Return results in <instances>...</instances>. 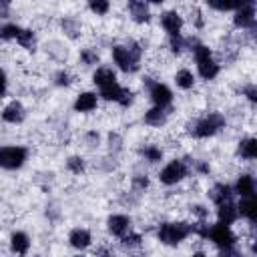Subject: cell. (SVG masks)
I'll list each match as a JSON object with an SVG mask.
<instances>
[{"label":"cell","mask_w":257,"mask_h":257,"mask_svg":"<svg viewBox=\"0 0 257 257\" xmlns=\"http://www.w3.org/2000/svg\"><path fill=\"white\" fill-rule=\"evenodd\" d=\"M112 58L118 64L120 70L124 72H135L139 68V60H141V46L137 42L128 44V46H114L112 48Z\"/></svg>","instance_id":"1"},{"label":"cell","mask_w":257,"mask_h":257,"mask_svg":"<svg viewBox=\"0 0 257 257\" xmlns=\"http://www.w3.org/2000/svg\"><path fill=\"white\" fill-rule=\"evenodd\" d=\"M195 48H191L195 52V58H197V68H199V74L207 80L215 78L219 74V64L211 58V50L205 46V44H199V42H191Z\"/></svg>","instance_id":"2"},{"label":"cell","mask_w":257,"mask_h":257,"mask_svg":"<svg viewBox=\"0 0 257 257\" xmlns=\"http://www.w3.org/2000/svg\"><path fill=\"white\" fill-rule=\"evenodd\" d=\"M191 233V225L183 223V221H175V223H163L159 227V241L165 245H177L183 239H187V235Z\"/></svg>","instance_id":"3"},{"label":"cell","mask_w":257,"mask_h":257,"mask_svg":"<svg viewBox=\"0 0 257 257\" xmlns=\"http://www.w3.org/2000/svg\"><path fill=\"white\" fill-rule=\"evenodd\" d=\"M223 124H225V118L219 112H211L205 118L197 120L193 124V128H191V133L195 137H199V139H207V137H213L219 128H223Z\"/></svg>","instance_id":"4"},{"label":"cell","mask_w":257,"mask_h":257,"mask_svg":"<svg viewBox=\"0 0 257 257\" xmlns=\"http://www.w3.org/2000/svg\"><path fill=\"white\" fill-rule=\"evenodd\" d=\"M26 161V149L24 147H0V167L2 169H18Z\"/></svg>","instance_id":"5"},{"label":"cell","mask_w":257,"mask_h":257,"mask_svg":"<svg viewBox=\"0 0 257 257\" xmlns=\"http://www.w3.org/2000/svg\"><path fill=\"white\" fill-rule=\"evenodd\" d=\"M207 239H211L217 247L221 249H227V247H233L235 245V235L233 231L229 229V225L225 223H215L209 227V233H207Z\"/></svg>","instance_id":"6"},{"label":"cell","mask_w":257,"mask_h":257,"mask_svg":"<svg viewBox=\"0 0 257 257\" xmlns=\"http://www.w3.org/2000/svg\"><path fill=\"white\" fill-rule=\"evenodd\" d=\"M187 173H189V169H187L185 161H177V159H175V161H171V163L161 171L159 179H161V183H165V185H175V183H179L181 179H185Z\"/></svg>","instance_id":"7"},{"label":"cell","mask_w":257,"mask_h":257,"mask_svg":"<svg viewBox=\"0 0 257 257\" xmlns=\"http://www.w3.org/2000/svg\"><path fill=\"white\" fill-rule=\"evenodd\" d=\"M147 84H149V94L155 102V106H169L171 100H173V94L171 90L161 84V82H151V78H147Z\"/></svg>","instance_id":"8"},{"label":"cell","mask_w":257,"mask_h":257,"mask_svg":"<svg viewBox=\"0 0 257 257\" xmlns=\"http://www.w3.org/2000/svg\"><path fill=\"white\" fill-rule=\"evenodd\" d=\"M237 213L245 219H249L251 223L257 221V203H255V195L253 197H243V201L237 205Z\"/></svg>","instance_id":"9"},{"label":"cell","mask_w":257,"mask_h":257,"mask_svg":"<svg viewBox=\"0 0 257 257\" xmlns=\"http://www.w3.org/2000/svg\"><path fill=\"white\" fill-rule=\"evenodd\" d=\"M237 205H233V201H225V203H219V209H217V217H219V223H225V225H231L235 219H237Z\"/></svg>","instance_id":"10"},{"label":"cell","mask_w":257,"mask_h":257,"mask_svg":"<svg viewBox=\"0 0 257 257\" xmlns=\"http://www.w3.org/2000/svg\"><path fill=\"white\" fill-rule=\"evenodd\" d=\"M253 24H255V6L237 8V14H235V26H239V28H251Z\"/></svg>","instance_id":"11"},{"label":"cell","mask_w":257,"mask_h":257,"mask_svg":"<svg viewBox=\"0 0 257 257\" xmlns=\"http://www.w3.org/2000/svg\"><path fill=\"white\" fill-rule=\"evenodd\" d=\"M128 229H131V219H128V217H124V215H112V217L108 219V231H110L112 235L122 237Z\"/></svg>","instance_id":"12"},{"label":"cell","mask_w":257,"mask_h":257,"mask_svg":"<svg viewBox=\"0 0 257 257\" xmlns=\"http://www.w3.org/2000/svg\"><path fill=\"white\" fill-rule=\"evenodd\" d=\"M161 24L169 34H179L181 26H183V18L177 12H165L161 16Z\"/></svg>","instance_id":"13"},{"label":"cell","mask_w":257,"mask_h":257,"mask_svg":"<svg viewBox=\"0 0 257 257\" xmlns=\"http://www.w3.org/2000/svg\"><path fill=\"white\" fill-rule=\"evenodd\" d=\"M167 116H169L167 106H155V108L145 112V122L151 124V126H161V124L167 122Z\"/></svg>","instance_id":"14"},{"label":"cell","mask_w":257,"mask_h":257,"mask_svg":"<svg viewBox=\"0 0 257 257\" xmlns=\"http://www.w3.org/2000/svg\"><path fill=\"white\" fill-rule=\"evenodd\" d=\"M24 114H26V112H24V106H22L20 102H16V100L10 102V104L2 110V118H4L6 122H20V120L24 118Z\"/></svg>","instance_id":"15"},{"label":"cell","mask_w":257,"mask_h":257,"mask_svg":"<svg viewBox=\"0 0 257 257\" xmlns=\"http://www.w3.org/2000/svg\"><path fill=\"white\" fill-rule=\"evenodd\" d=\"M209 197H211V201L213 203H225V201H229L231 197H233V189L229 187V185H225V183H217L211 191H209Z\"/></svg>","instance_id":"16"},{"label":"cell","mask_w":257,"mask_h":257,"mask_svg":"<svg viewBox=\"0 0 257 257\" xmlns=\"http://www.w3.org/2000/svg\"><path fill=\"white\" fill-rule=\"evenodd\" d=\"M235 193H239L241 197H253L255 195V181H253V177L251 175H241L237 179Z\"/></svg>","instance_id":"17"},{"label":"cell","mask_w":257,"mask_h":257,"mask_svg":"<svg viewBox=\"0 0 257 257\" xmlns=\"http://www.w3.org/2000/svg\"><path fill=\"white\" fill-rule=\"evenodd\" d=\"M74 108L78 112H88V110H94L96 108V94L92 92H82L78 94L76 102H74Z\"/></svg>","instance_id":"18"},{"label":"cell","mask_w":257,"mask_h":257,"mask_svg":"<svg viewBox=\"0 0 257 257\" xmlns=\"http://www.w3.org/2000/svg\"><path fill=\"white\" fill-rule=\"evenodd\" d=\"M68 241H70V245H72L74 249H86V247L90 245V233H88L86 229H74V231L70 233Z\"/></svg>","instance_id":"19"},{"label":"cell","mask_w":257,"mask_h":257,"mask_svg":"<svg viewBox=\"0 0 257 257\" xmlns=\"http://www.w3.org/2000/svg\"><path fill=\"white\" fill-rule=\"evenodd\" d=\"M92 80H94V84H96L98 88H102V86H106V84L116 82V76H114V72H112L110 68H98V70L94 72Z\"/></svg>","instance_id":"20"},{"label":"cell","mask_w":257,"mask_h":257,"mask_svg":"<svg viewBox=\"0 0 257 257\" xmlns=\"http://www.w3.org/2000/svg\"><path fill=\"white\" fill-rule=\"evenodd\" d=\"M10 245H12V251L14 253H26L28 251V247H30V241H28V237H26V233H14L12 237H10Z\"/></svg>","instance_id":"21"},{"label":"cell","mask_w":257,"mask_h":257,"mask_svg":"<svg viewBox=\"0 0 257 257\" xmlns=\"http://www.w3.org/2000/svg\"><path fill=\"white\" fill-rule=\"evenodd\" d=\"M131 14H133V18H135L137 22H147V20H149V8H147V4L141 2V0L131 2Z\"/></svg>","instance_id":"22"},{"label":"cell","mask_w":257,"mask_h":257,"mask_svg":"<svg viewBox=\"0 0 257 257\" xmlns=\"http://www.w3.org/2000/svg\"><path fill=\"white\" fill-rule=\"evenodd\" d=\"M239 155L243 159H255L257 157V141L255 139H245L239 143Z\"/></svg>","instance_id":"23"},{"label":"cell","mask_w":257,"mask_h":257,"mask_svg":"<svg viewBox=\"0 0 257 257\" xmlns=\"http://www.w3.org/2000/svg\"><path fill=\"white\" fill-rule=\"evenodd\" d=\"M175 82H177V86H181V88H191L193 82H195V76H193L191 70L183 68V70H179V72L175 74Z\"/></svg>","instance_id":"24"},{"label":"cell","mask_w":257,"mask_h":257,"mask_svg":"<svg viewBox=\"0 0 257 257\" xmlns=\"http://www.w3.org/2000/svg\"><path fill=\"white\" fill-rule=\"evenodd\" d=\"M16 40H18L20 46H24L28 50L34 48V34H32V30H20V34L16 36Z\"/></svg>","instance_id":"25"},{"label":"cell","mask_w":257,"mask_h":257,"mask_svg":"<svg viewBox=\"0 0 257 257\" xmlns=\"http://www.w3.org/2000/svg\"><path fill=\"white\" fill-rule=\"evenodd\" d=\"M143 157H145L149 163H157V161L163 159V151H161L159 147L151 145V147H145V149H143Z\"/></svg>","instance_id":"26"},{"label":"cell","mask_w":257,"mask_h":257,"mask_svg":"<svg viewBox=\"0 0 257 257\" xmlns=\"http://www.w3.org/2000/svg\"><path fill=\"white\" fill-rule=\"evenodd\" d=\"M20 30H22V28H18L16 24H6V26H2V28H0V38H2V40L16 38V36L20 34Z\"/></svg>","instance_id":"27"},{"label":"cell","mask_w":257,"mask_h":257,"mask_svg":"<svg viewBox=\"0 0 257 257\" xmlns=\"http://www.w3.org/2000/svg\"><path fill=\"white\" fill-rule=\"evenodd\" d=\"M207 4L215 10H233L237 0H207Z\"/></svg>","instance_id":"28"},{"label":"cell","mask_w":257,"mask_h":257,"mask_svg":"<svg viewBox=\"0 0 257 257\" xmlns=\"http://www.w3.org/2000/svg\"><path fill=\"white\" fill-rule=\"evenodd\" d=\"M88 6L96 14H106L108 12V0H88Z\"/></svg>","instance_id":"29"},{"label":"cell","mask_w":257,"mask_h":257,"mask_svg":"<svg viewBox=\"0 0 257 257\" xmlns=\"http://www.w3.org/2000/svg\"><path fill=\"white\" fill-rule=\"evenodd\" d=\"M169 44H171V50L179 54V52L183 50V46H185V40L181 38V34H171V40H169Z\"/></svg>","instance_id":"30"},{"label":"cell","mask_w":257,"mask_h":257,"mask_svg":"<svg viewBox=\"0 0 257 257\" xmlns=\"http://www.w3.org/2000/svg\"><path fill=\"white\" fill-rule=\"evenodd\" d=\"M66 165H68V169H70L72 173H76V175L84 171V163H82V159H78V157H70Z\"/></svg>","instance_id":"31"},{"label":"cell","mask_w":257,"mask_h":257,"mask_svg":"<svg viewBox=\"0 0 257 257\" xmlns=\"http://www.w3.org/2000/svg\"><path fill=\"white\" fill-rule=\"evenodd\" d=\"M122 245H124V247H139V245H141V237L135 235V233H133V235H126V233H124V235H122Z\"/></svg>","instance_id":"32"},{"label":"cell","mask_w":257,"mask_h":257,"mask_svg":"<svg viewBox=\"0 0 257 257\" xmlns=\"http://www.w3.org/2000/svg\"><path fill=\"white\" fill-rule=\"evenodd\" d=\"M80 56H82V60H84L86 64H94V62L98 60V56H96V52H92V50H84V52H82Z\"/></svg>","instance_id":"33"},{"label":"cell","mask_w":257,"mask_h":257,"mask_svg":"<svg viewBox=\"0 0 257 257\" xmlns=\"http://www.w3.org/2000/svg\"><path fill=\"white\" fill-rule=\"evenodd\" d=\"M62 26H64L66 30H70V32H68L70 36H76V26H74L72 20H62Z\"/></svg>","instance_id":"34"},{"label":"cell","mask_w":257,"mask_h":257,"mask_svg":"<svg viewBox=\"0 0 257 257\" xmlns=\"http://www.w3.org/2000/svg\"><path fill=\"white\" fill-rule=\"evenodd\" d=\"M70 80H68V74L66 72H58L56 74V84H68Z\"/></svg>","instance_id":"35"},{"label":"cell","mask_w":257,"mask_h":257,"mask_svg":"<svg viewBox=\"0 0 257 257\" xmlns=\"http://www.w3.org/2000/svg\"><path fill=\"white\" fill-rule=\"evenodd\" d=\"M245 92H247V96H249V100H257V92H255V86H247L245 88Z\"/></svg>","instance_id":"36"},{"label":"cell","mask_w":257,"mask_h":257,"mask_svg":"<svg viewBox=\"0 0 257 257\" xmlns=\"http://www.w3.org/2000/svg\"><path fill=\"white\" fill-rule=\"evenodd\" d=\"M4 90H6V76H4V72L0 70V94H4Z\"/></svg>","instance_id":"37"},{"label":"cell","mask_w":257,"mask_h":257,"mask_svg":"<svg viewBox=\"0 0 257 257\" xmlns=\"http://www.w3.org/2000/svg\"><path fill=\"white\" fill-rule=\"evenodd\" d=\"M197 169H199L201 173H209V167H207L205 163H197Z\"/></svg>","instance_id":"38"},{"label":"cell","mask_w":257,"mask_h":257,"mask_svg":"<svg viewBox=\"0 0 257 257\" xmlns=\"http://www.w3.org/2000/svg\"><path fill=\"white\" fill-rule=\"evenodd\" d=\"M8 4H10V0H0V10H2V12H6Z\"/></svg>","instance_id":"39"},{"label":"cell","mask_w":257,"mask_h":257,"mask_svg":"<svg viewBox=\"0 0 257 257\" xmlns=\"http://www.w3.org/2000/svg\"><path fill=\"white\" fill-rule=\"evenodd\" d=\"M149 2H153V4H161V2H165V0H149Z\"/></svg>","instance_id":"40"},{"label":"cell","mask_w":257,"mask_h":257,"mask_svg":"<svg viewBox=\"0 0 257 257\" xmlns=\"http://www.w3.org/2000/svg\"><path fill=\"white\" fill-rule=\"evenodd\" d=\"M128 2H135V0H128Z\"/></svg>","instance_id":"41"}]
</instances>
